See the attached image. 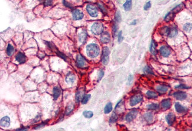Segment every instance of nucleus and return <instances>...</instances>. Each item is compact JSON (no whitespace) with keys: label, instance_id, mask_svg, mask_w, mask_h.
Returning a JSON list of instances; mask_svg holds the SVG:
<instances>
[{"label":"nucleus","instance_id":"f257e3e1","mask_svg":"<svg viewBox=\"0 0 192 131\" xmlns=\"http://www.w3.org/2000/svg\"><path fill=\"white\" fill-rule=\"evenodd\" d=\"M100 49L99 46L96 44H90L86 47V53L90 58H95L99 54Z\"/></svg>","mask_w":192,"mask_h":131},{"label":"nucleus","instance_id":"f03ea898","mask_svg":"<svg viewBox=\"0 0 192 131\" xmlns=\"http://www.w3.org/2000/svg\"><path fill=\"white\" fill-rule=\"evenodd\" d=\"M104 31V25L102 23L95 22L91 27V31L95 35H100Z\"/></svg>","mask_w":192,"mask_h":131},{"label":"nucleus","instance_id":"7ed1b4c3","mask_svg":"<svg viewBox=\"0 0 192 131\" xmlns=\"http://www.w3.org/2000/svg\"><path fill=\"white\" fill-rule=\"evenodd\" d=\"M86 10L88 13L92 17H96L98 15V11L97 8L92 4H89L86 6Z\"/></svg>","mask_w":192,"mask_h":131},{"label":"nucleus","instance_id":"20e7f679","mask_svg":"<svg viewBox=\"0 0 192 131\" xmlns=\"http://www.w3.org/2000/svg\"><path fill=\"white\" fill-rule=\"evenodd\" d=\"M109 56H110V50L107 47H105L103 49L102 55V62L103 64L107 65L109 62Z\"/></svg>","mask_w":192,"mask_h":131},{"label":"nucleus","instance_id":"39448f33","mask_svg":"<svg viewBox=\"0 0 192 131\" xmlns=\"http://www.w3.org/2000/svg\"><path fill=\"white\" fill-rule=\"evenodd\" d=\"M76 65L79 68H85L86 66V61L85 59L83 56L82 55H81L80 54H79L77 55L76 56Z\"/></svg>","mask_w":192,"mask_h":131},{"label":"nucleus","instance_id":"423d86ee","mask_svg":"<svg viewBox=\"0 0 192 131\" xmlns=\"http://www.w3.org/2000/svg\"><path fill=\"white\" fill-rule=\"evenodd\" d=\"M142 100H143V96L140 95V94H137V95H134L131 98L129 104H130V105L131 106H135V105L141 102Z\"/></svg>","mask_w":192,"mask_h":131},{"label":"nucleus","instance_id":"0eeeda50","mask_svg":"<svg viewBox=\"0 0 192 131\" xmlns=\"http://www.w3.org/2000/svg\"><path fill=\"white\" fill-rule=\"evenodd\" d=\"M84 17V14L79 10H75L72 12V17L75 21H79L83 19Z\"/></svg>","mask_w":192,"mask_h":131},{"label":"nucleus","instance_id":"6e6552de","mask_svg":"<svg viewBox=\"0 0 192 131\" xmlns=\"http://www.w3.org/2000/svg\"><path fill=\"white\" fill-rule=\"evenodd\" d=\"M137 115H138V111L137 110H132L131 111H130L129 112L127 115H126L125 117V119L126 121L128 122H130L133 121V120L136 118Z\"/></svg>","mask_w":192,"mask_h":131},{"label":"nucleus","instance_id":"1a4fd4ad","mask_svg":"<svg viewBox=\"0 0 192 131\" xmlns=\"http://www.w3.org/2000/svg\"><path fill=\"white\" fill-rule=\"evenodd\" d=\"M85 95V91L83 89H80L76 92L75 95V100L77 103H79L80 102H82V99H83Z\"/></svg>","mask_w":192,"mask_h":131},{"label":"nucleus","instance_id":"9d476101","mask_svg":"<svg viewBox=\"0 0 192 131\" xmlns=\"http://www.w3.org/2000/svg\"><path fill=\"white\" fill-rule=\"evenodd\" d=\"M173 96H174L176 99L179 100V101H183V100L186 99L187 95V94L185 92L177 91L173 94Z\"/></svg>","mask_w":192,"mask_h":131},{"label":"nucleus","instance_id":"9b49d317","mask_svg":"<svg viewBox=\"0 0 192 131\" xmlns=\"http://www.w3.org/2000/svg\"><path fill=\"white\" fill-rule=\"evenodd\" d=\"M110 35L108 32H104L101 34V42L103 44H107L110 41Z\"/></svg>","mask_w":192,"mask_h":131},{"label":"nucleus","instance_id":"f8f14e48","mask_svg":"<svg viewBox=\"0 0 192 131\" xmlns=\"http://www.w3.org/2000/svg\"><path fill=\"white\" fill-rule=\"evenodd\" d=\"M160 52L161 55L165 58H167L171 54V51H170V48L166 46H163V47H161L160 49Z\"/></svg>","mask_w":192,"mask_h":131},{"label":"nucleus","instance_id":"ddd939ff","mask_svg":"<svg viewBox=\"0 0 192 131\" xmlns=\"http://www.w3.org/2000/svg\"><path fill=\"white\" fill-rule=\"evenodd\" d=\"M10 118L8 116H4L1 118L0 121V125L2 127H8L10 125Z\"/></svg>","mask_w":192,"mask_h":131},{"label":"nucleus","instance_id":"4468645a","mask_svg":"<svg viewBox=\"0 0 192 131\" xmlns=\"http://www.w3.org/2000/svg\"><path fill=\"white\" fill-rule=\"evenodd\" d=\"M65 81L68 84H73L75 81V76L72 72H69L66 75Z\"/></svg>","mask_w":192,"mask_h":131},{"label":"nucleus","instance_id":"2eb2a0df","mask_svg":"<svg viewBox=\"0 0 192 131\" xmlns=\"http://www.w3.org/2000/svg\"><path fill=\"white\" fill-rule=\"evenodd\" d=\"M165 119L169 125H172L176 120V116L173 113L170 112L165 117Z\"/></svg>","mask_w":192,"mask_h":131},{"label":"nucleus","instance_id":"dca6fc26","mask_svg":"<svg viewBox=\"0 0 192 131\" xmlns=\"http://www.w3.org/2000/svg\"><path fill=\"white\" fill-rule=\"evenodd\" d=\"M15 59L20 64H23L26 61V56H25L24 54L21 52H18L15 56Z\"/></svg>","mask_w":192,"mask_h":131},{"label":"nucleus","instance_id":"f3484780","mask_svg":"<svg viewBox=\"0 0 192 131\" xmlns=\"http://www.w3.org/2000/svg\"><path fill=\"white\" fill-rule=\"evenodd\" d=\"M87 36H88V34L85 30H83L79 34V39L80 42L82 44L85 42L86 40L87 39Z\"/></svg>","mask_w":192,"mask_h":131},{"label":"nucleus","instance_id":"a211bd4d","mask_svg":"<svg viewBox=\"0 0 192 131\" xmlns=\"http://www.w3.org/2000/svg\"><path fill=\"white\" fill-rule=\"evenodd\" d=\"M175 109L176 111L179 113H185L187 110L186 108H185V106L179 104V102H176L175 104Z\"/></svg>","mask_w":192,"mask_h":131},{"label":"nucleus","instance_id":"6ab92c4d","mask_svg":"<svg viewBox=\"0 0 192 131\" xmlns=\"http://www.w3.org/2000/svg\"><path fill=\"white\" fill-rule=\"evenodd\" d=\"M171 105V101L170 99H165L161 102V106L164 109L170 108Z\"/></svg>","mask_w":192,"mask_h":131},{"label":"nucleus","instance_id":"aec40b11","mask_svg":"<svg viewBox=\"0 0 192 131\" xmlns=\"http://www.w3.org/2000/svg\"><path fill=\"white\" fill-rule=\"evenodd\" d=\"M150 51L151 53L153 55H155L157 54V44L153 40L151 41L150 47Z\"/></svg>","mask_w":192,"mask_h":131},{"label":"nucleus","instance_id":"412c9836","mask_svg":"<svg viewBox=\"0 0 192 131\" xmlns=\"http://www.w3.org/2000/svg\"><path fill=\"white\" fill-rule=\"evenodd\" d=\"M53 98L54 100L57 99V98L60 96L61 94V90L60 88L58 87H54L53 91Z\"/></svg>","mask_w":192,"mask_h":131},{"label":"nucleus","instance_id":"4be33fe9","mask_svg":"<svg viewBox=\"0 0 192 131\" xmlns=\"http://www.w3.org/2000/svg\"><path fill=\"white\" fill-rule=\"evenodd\" d=\"M177 33H178L177 29L176 28V27L170 28V31L168 36V37L170 38H173L177 35Z\"/></svg>","mask_w":192,"mask_h":131},{"label":"nucleus","instance_id":"5701e85b","mask_svg":"<svg viewBox=\"0 0 192 131\" xmlns=\"http://www.w3.org/2000/svg\"><path fill=\"white\" fill-rule=\"evenodd\" d=\"M14 48L10 44H8L7 48V54L9 56H11L14 53Z\"/></svg>","mask_w":192,"mask_h":131},{"label":"nucleus","instance_id":"b1692460","mask_svg":"<svg viewBox=\"0 0 192 131\" xmlns=\"http://www.w3.org/2000/svg\"><path fill=\"white\" fill-rule=\"evenodd\" d=\"M144 118L146 121L148 123H151L153 120V115L151 112H147V113L144 114Z\"/></svg>","mask_w":192,"mask_h":131},{"label":"nucleus","instance_id":"393cba45","mask_svg":"<svg viewBox=\"0 0 192 131\" xmlns=\"http://www.w3.org/2000/svg\"><path fill=\"white\" fill-rule=\"evenodd\" d=\"M168 87L165 85H158L156 87V89H157V91L161 94L166 92L168 91Z\"/></svg>","mask_w":192,"mask_h":131},{"label":"nucleus","instance_id":"a878e982","mask_svg":"<svg viewBox=\"0 0 192 131\" xmlns=\"http://www.w3.org/2000/svg\"><path fill=\"white\" fill-rule=\"evenodd\" d=\"M146 95L147 96L148 98H150V99H154L158 97V95L156 92L152 91H148L146 92Z\"/></svg>","mask_w":192,"mask_h":131},{"label":"nucleus","instance_id":"bb28decb","mask_svg":"<svg viewBox=\"0 0 192 131\" xmlns=\"http://www.w3.org/2000/svg\"><path fill=\"white\" fill-rule=\"evenodd\" d=\"M184 7H185V5H184L183 4H180L174 7V8L171 10V11L176 14H177L179 13V12H180V11H182Z\"/></svg>","mask_w":192,"mask_h":131},{"label":"nucleus","instance_id":"cd10ccee","mask_svg":"<svg viewBox=\"0 0 192 131\" xmlns=\"http://www.w3.org/2000/svg\"><path fill=\"white\" fill-rule=\"evenodd\" d=\"M174 16H175V14L173 13L172 11L170 12V13L167 14L165 16L164 21H166V22H168V21L172 20L174 18Z\"/></svg>","mask_w":192,"mask_h":131},{"label":"nucleus","instance_id":"c85d7f7f","mask_svg":"<svg viewBox=\"0 0 192 131\" xmlns=\"http://www.w3.org/2000/svg\"><path fill=\"white\" fill-rule=\"evenodd\" d=\"M112 110V105L111 102H108L105 106L104 108V113L105 114H108L110 113Z\"/></svg>","mask_w":192,"mask_h":131},{"label":"nucleus","instance_id":"c756f323","mask_svg":"<svg viewBox=\"0 0 192 131\" xmlns=\"http://www.w3.org/2000/svg\"><path fill=\"white\" fill-rule=\"evenodd\" d=\"M73 109H74V105L72 104V103L69 104L66 107V111H65V114H66V115H69V114L73 111Z\"/></svg>","mask_w":192,"mask_h":131},{"label":"nucleus","instance_id":"7c9ffc66","mask_svg":"<svg viewBox=\"0 0 192 131\" xmlns=\"http://www.w3.org/2000/svg\"><path fill=\"white\" fill-rule=\"evenodd\" d=\"M132 7V0H126L124 4V8L125 11H129Z\"/></svg>","mask_w":192,"mask_h":131},{"label":"nucleus","instance_id":"2f4dec72","mask_svg":"<svg viewBox=\"0 0 192 131\" xmlns=\"http://www.w3.org/2000/svg\"><path fill=\"white\" fill-rule=\"evenodd\" d=\"M170 31V28L168 27H164L160 29V34L163 35H168Z\"/></svg>","mask_w":192,"mask_h":131},{"label":"nucleus","instance_id":"473e14b6","mask_svg":"<svg viewBox=\"0 0 192 131\" xmlns=\"http://www.w3.org/2000/svg\"><path fill=\"white\" fill-rule=\"evenodd\" d=\"M117 120H118V115L115 112H114L110 118V122L111 124H113V123L116 122Z\"/></svg>","mask_w":192,"mask_h":131},{"label":"nucleus","instance_id":"72a5a7b5","mask_svg":"<svg viewBox=\"0 0 192 131\" xmlns=\"http://www.w3.org/2000/svg\"><path fill=\"white\" fill-rule=\"evenodd\" d=\"M83 115L86 118H91L93 116V113L91 111H85Z\"/></svg>","mask_w":192,"mask_h":131},{"label":"nucleus","instance_id":"f704fd0d","mask_svg":"<svg viewBox=\"0 0 192 131\" xmlns=\"http://www.w3.org/2000/svg\"><path fill=\"white\" fill-rule=\"evenodd\" d=\"M147 108L149 109L155 110V109H158L159 108V107H160V106H159V105L158 104H154V103H153V104H150L148 105L147 106Z\"/></svg>","mask_w":192,"mask_h":131},{"label":"nucleus","instance_id":"c9c22d12","mask_svg":"<svg viewBox=\"0 0 192 131\" xmlns=\"http://www.w3.org/2000/svg\"><path fill=\"white\" fill-rule=\"evenodd\" d=\"M183 30L186 32H189L192 30V23H186L183 26Z\"/></svg>","mask_w":192,"mask_h":131},{"label":"nucleus","instance_id":"e433bc0d","mask_svg":"<svg viewBox=\"0 0 192 131\" xmlns=\"http://www.w3.org/2000/svg\"><path fill=\"white\" fill-rule=\"evenodd\" d=\"M90 96H91V95H90V94H88V95H85V96H84L83 99L82 101V104H86L87 103H88V102L89 101V100L90 99Z\"/></svg>","mask_w":192,"mask_h":131},{"label":"nucleus","instance_id":"4c0bfd02","mask_svg":"<svg viewBox=\"0 0 192 131\" xmlns=\"http://www.w3.org/2000/svg\"><path fill=\"white\" fill-rule=\"evenodd\" d=\"M144 71L145 72H146V73L149 74L154 75V73H153V71L151 70V69L150 68L148 67V66H146V67H144Z\"/></svg>","mask_w":192,"mask_h":131},{"label":"nucleus","instance_id":"58836bf2","mask_svg":"<svg viewBox=\"0 0 192 131\" xmlns=\"http://www.w3.org/2000/svg\"><path fill=\"white\" fill-rule=\"evenodd\" d=\"M115 20L116 22H120L121 21V15L119 12H116L115 14Z\"/></svg>","mask_w":192,"mask_h":131},{"label":"nucleus","instance_id":"ea45409f","mask_svg":"<svg viewBox=\"0 0 192 131\" xmlns=\"http://www.w3.org/2000/svg\"><path fill=\"white\" fill-rule=\"evenodd\" d=\"M56 52V54H57V55H58L59 57H60V58H62V59H63L64 60H65V61H66V56H65V55H64L63 53L59 52L58 50H57V52Z\"/></svg>","mask_w":192,"mask_h":131},{"label":"nucleus","instance_id":"a19ab883","mask_svg":"<svg viewBox=\"0 0 192 131\" xmlns=\"http://www.w3.org/2000/svg\"><path fill=\"white\" fill-rule=\"evenodd\" d=\"M189 87H187L186 85H183V84H180V85H179L177 86H176L175 87V88H177V89H187L189 88Z\"/></svg>","mask_w":192,"mask_h":131},{"label":"nucleus","instance_id":"79ce46f5","mask_svg":"<svg viewBox=\"0 0 192 131\" xmlns=\"http://www.w3.org/2000/svg\"><path fill=\"white\" fill-rule=\"evenodd\" d=\"M123 39H124V38H123L122 34V31H120L119 33H118V42H119V43L121 42L122 41H123Z\"/></svg>","mask_w":192,"mask_h":131},{"label":"nucleus","instance_id":"37998d69","mask_svg":"<svg viewBox=\"0 0 192 131\" xmlns=\"http://www.w3.org/2000/svg\"><path fill=\"white\" fill-rule=\"evenodd\" d=\"M132 81H133V76H132V75H130L128 76V82H127L128 85H130L132 84Z\"/></svg>","mask_w":192,"mask_h":131},{"label":"nucleus","instance_id":"c03bdc74","mask_svg":"<svg viewBox=\"0 0 192 131\" xmlns=\"http://www.w3.org/2000/svg\"><path fill=\"white\" fill-rule=\"evenodd\" d=\"M150 7H151V2H150V1H148V2H147L146 4H145L144 7V10H148L150 8Z\"/></svg>","mask_w":192,"mask_h":131},{"label":"nucleus","instance_id":"a18cd8bd","mask_svg":"<svg viewBox=\"0 0 192 131\" xmlns=\"http://www.w3.org/2000/svg\"><path fill=\"white\" fill-rule=\"evenodd\" d=\"M117 30H118V26L116 24H114L113 25V27H112V31H113V34L114 35H115V34L116 33Z\"/></svg>","mask_w":192,"mask_h":131},{"label":"nucleus","instance_id":"49530a36","mask_svg":"<svg viewBox=\"0 0 192 131\" xmlns=\"http://www.w3.org/2000/svg\"><path fill=\"white\" fill-rule=\"evenodd\" d=\"M53 4L52 0H45L44 5L46 6H50Z\"/></svg>","mask_w":192,"mask_h":131},{"label":"nucleus","instance_id":"de8ad7c7","mask_svg":"<svg viewBox=\"0 0 192 131\" xmlns=\"http://www.w3.org/2000/svg\"><path fill=\"white\" fill-rule=\"evenodd\" d=\"M104 71L102 70H100L99 71V77H98V81H100L101 79L102 78V77L104 76Z\"/></svg>","mask_w":192,"mask_h":131},{"label":"nucleus","instance_id":"09e8293b","mask_svg":"<svg viewBox=\"0 0 192 131\" xmlns=\"http://www.w3.org/2000/svg\"><path fill=\"white\" fill-rule=\"evenodd\" d=\"M44 124H41V125H39L37 126L36 128H34V129H38V128H41V127H43V126H44Z\"/></svg>","mask_w":192,"mask_h":131},{"label":"nucleus","instance_id":"8fccbe9b","mask_svg":"<svg viewBox=\"0 0 192 131\" xmlns=\"http://www.w3.org/2000/svg\"><path fill=\"white\" fill-rule=\"evenodd\" d=\"M17 131H27V128H18L16 129Z\"/></svg>","mask_w":192,"mask_h":131},{"label":"nucleus","instance_id":"3c124183","mask_svg":"<svg viewBox=\"0 0 192 131\" xmlns=\"http://www.w3.org/2000/svg\"><path fill=\"white\" fill-rule=\"evenodd\" d=\"M136 22H137V21L135 20V21H134V22H131V24H132V25H135V24H136Z\"/></svg>","mask_w":192,"mask_h":131}]
</instances>
